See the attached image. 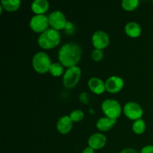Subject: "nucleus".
Listing matches in <instances>:
<instances>
[{"instance_id":"nucleus-1","label":"nucleus","mask_w":153,"mask_h":153,"mask_svg":"<svg viewBox=\"0 0 153 153\" xmlns=\"http://www.w3.org/2000/svg\"><path fill=\"white\" fill-rule=\"evenodd\" d=\"M82 49L79 44L70 42L63 45L58 51V58L64 67L70 68L75 67L80 61Z\"/></svg>"},{"instance_id":"nucleus-2","label":"nucleus","mask_w":153,"mask_h":153,"mask_svg":"<svg viewBox=\"0 0 153 153\" xmlns=\"http://www.w3.org/2000/svg\"><path fill=\"white\" fill-rule=\"evenodd\" d=\"M61 36L59 31L54 28H48L41 33L37 39L39 46L44 49H52L59 45Z\"/></svg>"},{"instance_id":"nucleus-3","label":"nucleus","mask_w":153,"mask_h":153,"mask_svg":"<svg viewBox=\"0 0 153 153\" xmlns=\"http://www.w3.org/2000/svg\"><path fill=\"white\" fill-rule=\"evenodd\" d=\"M52 62L50 57L44 52H38L32 58V67L40 74H44L49 71Z\"/></svg>"},{"instance_id":"nucleus-4","label":"nucleus","mask_w":153,"mask_h":153,"mask_svg":"<svg viewBox=\"0 0 153 153\" xmlns=\"http://www.w3.org/2000/svg\"><path fill=\"white\" fill-rule=\"evenodd\" d=\"M102 111L106 117L110 119L117 120L120 117L122 112V108L120 104L116 100L108 99L102 103Z\"/></svg>"},{"instance_id":"nucleus-5","label":"nucleus","mask_w":153,"mask_h":153,"mask_svg":"<svg viewBox=\"0 0 153 153\" xmlns=\"http://www.w3.org/2000/svg\"><path fill=\"white\" fill-rule=\"evenodd\" d=\"M82 76V70L77 66L67 68L63 77V84L65 88L70 89L77 85Z\"/></svg>"},{"instance_id":"nucleus-6","label":"nucleus","mask_w":153,"mask_h":153,"mask_svg":"<svg viewBox=\"0 0 153 153\" xmlns=\"http://www.w3.org/2000/svg\"><path fill=\"white\" fill-rule=\"evenodd\" d=\"M49 25V17L45 14L34 15L29 22V26L36 33H43L47 30Z\"/></svg>"},{"instance_id":"nucleus-7","label":"nucleus","mask_w":153,"mask_h":153,"mask_svg":"<svg viewBox=\"0 0 153 153\" xmlns=\"http://www.w3.org/2000/svg\"><path fill=\"white\" fill-rule=\"evenodd\" d=\"M49 25L52 28L59 31V30L65 29L67 24V20L66 16L63 12L60 10H55L49 15Z\"/></svg>"},{"instance_id":"nucleus-8","label":"nucleus","mask_w":153,"mask_h":153,"mask_svg":"<svg viewBox=\"0 0 153 153\" xmlns=\"http://www.w3.org/2000/svg\"><path fill=\"white\" fill-rule=\"evenodd\" d=\"M123 112L126 117L131 120L141 119L143 115V110L141 106L134 102H128L124 105Z\"/></svg>"},{"instance_id":"nucleus-9","label":"nucleus","mask_w":153,"mask_h":153,"mask_svg":"<svg viewBox=\"0 0 153 153\" xmlns=\"http://www.w3.org/2000/svg\"><path fill=\"white\" fill-rule=\"evenodd\" d=\"M110 43V38L108 34L105 31L99 30L94 33L92 36V43L96 49H105Z\"/></svg>"},{"instance_id":"nucleus-10","label":"nucleus","mask_w":153,"mask_h":153,"mask_svg":"<svg viewBox=\"0 0 153 153\" xmlns=\"http://www.w3.org/2000/svg\"><path fill=\"white\" fill-rule=\"evenodd\" d=\"M124 82L120 76H113L109 77L105 82L106 91L111 94H117L123 88Z\"/></svg>"},{"instance_id":"nucleus-11","label":"nucleus","mask_w":153,"mask_h":153,"mask_svg":"<svg viewBox=\"0 0 153 153\" xmlns=\"http://www.w3.org/2000/svg\"><path fill=\"white\" fill-rule=\"evenodd\" d=\"M107 142V138L102 133H95L92 134L88 139V146L91 147L92 149H100L105 146Z\"/></svg>"},{"instance_id":"nucleus-12","label":"nucleus","mask_w":153,"mask_h":153,"mask_svg":"<svg viewBox=\"0 0 153 153\" xmlns=\"http://www.w3.org/2000/svg\"><path fill=\"white\" fill-rule=\"evenodd\" d=\"M73 121L70 116H63L58 119L57 122V130L62 134H68L73 128Z\"/></svg>"},{"instance_id":"nucleus-13","label":"nucleus","mask_w":153,"mask_h":153,"mask_svg":"<svg viewBox=\"0 0 153 153\" xmlns=\"http://www.w3.org/2000/svg\"><path fill=\"white\" fill-rule=\"evenodd\" d=\"M88 87L94 94L100 95L106 91L105 82H103L100 78L93 77L88 81Z\"/></svg>"},{"instance_id":"nucleus-14","label":"nucleus","mask_w":153,"mask_h":153,"mask_svg":"<svg viewBox=\"0 0 153 153\" xmlns=\"http://www.w3.org/2000/svg\"><path fill=\"white\" fill-rule=\"evenodd\" d=\"M31 7L35 15H42L49 10V3L46 0H34L31 3Z\"/></svg>"},{"instance_id":"nucleus-15","label":"nucleus","mask_w":153,"mask_h":153,"mask_svg":"<svg viewBox=\"0 0 153 153\" xmlns=\"http://www.w3.org/2000/svg\"><path fill=\"white\" fill-rule=\"evenodd\" d=\"M125 32L128 37L131 38H137L141 34L142 29L137 22H129L126 25Z\"/></svg>"},{"instance_id":"nucleus-16","label":"nucleus","mask_w":153,"mask_h":153,"mask_svg":"<svg viewBox=\"0 0 153 153\" xmlns=\"http://www.w3.org/2000/svg\"><path fill=\"white\" fill-rule=\"evenodd\" d=\"M117 120L110 119L108 117H101L97 120V128L101 131H108L116 124Z\"/></svg>"},{"instance_id":"nucleus-17","label":"nucleus","mask_w":153,"mask_h":153,"mask_svg":"<svg viewBox=\"0 0 153 153\" xmlns=\"http://www.w3.org/2000/svg\"><path fill=\"white\" fill-rule=\"evenodd\" d=\"M1 6L4 10L8 12H14L20 7L21 1L19 0H1Z\"/></svg>"},{"instance_id":"nucleus-18","label":"nucleus","mask_w":153,"mask_h":153,"mask_svg":"<svg viewBox=\"0 0 153 153\" xmlns=\"http://www.w3.org/2000/svg\"><path fill=\"white\" fill-rule=\"evenodd\" d=\"M145 129H146V123L143 120L139 119L134 121L132 124V130L135 134H143L145 131Z\"/></svg>"},{"instance_id":"nucleus-19","label":"nucleus","mask_w":153,"mask_h":153,"mask_svg":"<svg viewBox=\"0 0 153 153\" xmlns=\"http://www.w3.org/2000/svg\"><path fill=\"white\" fill-rule=\"evenodd\" d=\"M49 72L54 77L61 76L64 73V66L61 63H53L51 65Z\"/></svg>"},{"instance_id":"nucleus-20","label":"nucleus","mask_w":153,"mask_h":153,"mask_svg":"<svg viewBox=\"0 0 153 153\" xmlns=\"http://www.w3.org/2000/svg\"><path fill=\"white\" fill-rule=\"evenodd\" d=\"M138 0H123L122 1L123 8L127 11H131V10H135L138 7Z\"/></svg>"},{"instance_id":"nucleus-21","label":"nucleus","mask_w":153,"mask_h":153,"mask_svg":"<svg viewBox=\"0 0 153 153\" xmlns=\"http://www.w3.org/2000/svg\"><path fill=\"white\" fill-rule=\"evenodd\" d=\"M69 116H70V119L72 120L73 122L78 123V122H80V121H82V120L84 119L85 114H84V112L82 111V110L76 109V110L73 111L70 114Z\"/></svg>"},{"instance_id":"nucleus-22","label":"nucleus","mask_w":153,"mask_h":153,"mask_svg":"<svg viewBox=\"0 0 153 153\" xmlns=\"http://www.w3.org/2000/svg\"><path fill=\"white\" fill-rule=\"evenodd\" d=\"M91 57L94 61H100L104 58V53H103L102 50L95 49L92 52Z\"/></svg>"},{"instance_id":"nucleus-23","label":"nucleus","mask_w":153,"mask_h":153,"mask_svg":"<svg viewBox=\"0 0 153 153\" xmlns=\"http://www.w3.org/2000/svg\"><path fill=\"white\" fill-rule=\"evenodd\" d=\"M140 153H153V146L152 145H147L144 147L142 148Z\"/></svg>"},{"instance_id":"nucleus-24","label":"nucleus","mask_w":153,"mask_h":153,"mask_svg":"<svg viewBox=\"0 0 153 153\" xmlns=\"http://www.w3.org/2000/svg\"><path fill=\"white\" fill-rule=\"evenodd\" d=\"M74 30H75V28H74V25H73V24L71 23L70 22H67V26H66V28H65V31H67V33H69V34H71V33L73 32Z\"/></svg>"},{"instance_id":"nucleus-25","label":"nucleus","mask_w":153,"mask_h":153,"mask_svg":"<svg viewBox=\"0 0 153 153\" xmlns=\"http://www.w3.org/2000/svg\"><path fill=\"white\" fill-rule=\"evenodd\" d=\"M120 153H137V152L132 148H126V149H123Z\"/></svg>"},{"instance_id":"nucleus-26","label":"nucleus","mask_w":153,"mask_h":153,"mask_svg":"<svg viewBox=\"0 0 153 153\" xmlns=\"http://www.w3.org/2000/svg\"><path fill=\"white\" fill-rule=\"evenodd\" d=\"M80 100L82 102L87 103L88 102V94L86 93H83L80 95Z\"/></svg>"},{"instance_id":"nucleus-27","label":"nucleus","mask_w":153,"mask_h":153,"mask_svg":"<svg viewBox=\"0 0 153 153\" xmlns=\"http://www.w3.org/2000/svg\"><path fill=\"white\" fill-rule=\"evenodd\" d=\"M82 153H95V150L90 146H88L82 151Z\"/></svg>"},{"instance_id":"nucleus-28","label":"nucleus","mask_w":153,"mask_h":153,"mask_svg":"<svg viewBox=\"0 0 153 153\" xmlns=\"http://www.w3.org/2000/svg\"><path fill=\"white\" fill-rule=\"evenodd\" d=\"M152 97H153V93H152Z\"/></svg>"},{"instance_id":"nucleus-29","label":"nucleus","mask_w":153,"mask_h":153,"mask_svg":"<svg viewBox=\"0 0 153 153\" xmlns=\"http://www.w3.org/2000/svg\"><path fill=\"white\" fill-rule=\"evenodd\" d=\"M152 3H153V1H152Z\"/></svg>"}]
</instances>
